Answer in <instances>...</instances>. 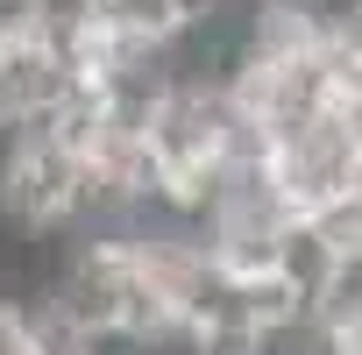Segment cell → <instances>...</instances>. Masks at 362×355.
I'll use <instances>...</instances> for the list:
<instances>
[{
	"label": "cell",
	"instance_id": "6da1fadb",
	"mask_svg": "<svg viewBox=\"0 0 362 355\" xmlns=\"http://www.w3.org/2000/svg\"><path fill=\"white\" fill-rule=\"evenodd\" d=\"M263 170H270V185H277V199L291 214L334 206L341 192L362 185V128H355V114L341 100H327L320 114L277 128L263 142Z\"/></svg>",
	"mask_w": 362,
	"mask_h": 355
}]
</instances>
